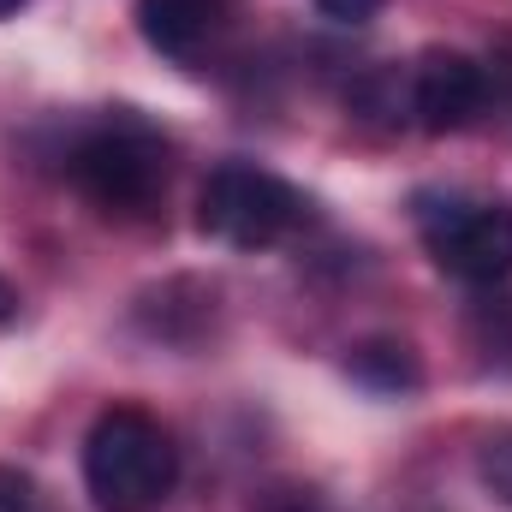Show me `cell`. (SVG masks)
Masks as SVG:
<instances>
[{
    "instance_id": "6da1fadb",
    "label": "cell",
    "mask_w": 512,
    "mask_h": 512,
    "mask_svg": "<svg viewBox=\"0 0 512 512\" xmlns=\"http://www.w3.org/2000/svg\"><path fill=\"white\" fill-rule=\"evenodd\" d=\"M179 483V447L173 435L137 411L114 405L84 435V489L96 512H155Z\"/></svg>"
},
{
    "instance_id": "7a4b0ae2",
    "label": "cell",
    "mask_w": 512,
    "mask_h": 512,
    "mask_svg": "<svg viewBox=\"0 0 512 512\" xmlns=\"http://www.w3.org/2000/svg\"><path fill=\"white\" fill-rule=\"evenodd\" d=\"M66 173L96 209L143 215V209H155V197L167 185V143L137 120H114V126H96L90 137L72 143Z\"/></svg>"
},
{
    "instance_id": "3957f363",
    "label": "cell",
    "mask_w": 512,
    "mask_h": 512,
    "mask_svg": "<svg viewBox=\"0 0 512 512\" xmlns=\"http://www.w3.org/2000/svg\"><path fill=\"white\" fill-rule=\"evenodd\" d=\"M304 221V197L245 161H227L203 179V197H197V227L233 251H268L280 245L292 227Z\"/></svg>"
},
{
    "instance_id": "277c9868",
    "label": "cell",
    "mask_w": 512,
    "mask_h": 512,
    "mask_svg": "<svg viewBox=\"0 0 512 512\" xmlns=\"http://www.w3.org/2000/svg\"><path fill=\"white\" fill-rule=\"evenodd\" d=\"M417 233L429 256L465 280V286H495L512 274V209L507 203H477V197H417Z\"/></svg>"
},
{
    "instance_id": "5b68a950",
    "label": "cell",
    "mask_w": 512,
    "mask_h": 512,
    "mask_svg": "<svg viewBox=\"0 0 512 512\" xmlns=\"http://www.w3.org/2000/svg\"><path fill=\"white\" fill-rule=\"evenodd\" d=\"M489 102V72L459 48H429L411 72V114L423 131H465Z\"/></svg>"
},
{
    "instance_id": "8992f818",
    "label": "cell",
    "mask_w": 512,
    "mask_h": 512,
    "mask_svg": "<svg viewBox=\"0 0 512 512\" xmlns=\"http://www.w3.org/2000/svg\"><path fill=\"white\" fill-rule=\"evenodd\" d=\"M227 18V0H137V30L155 54L191 60Z\"/></svg>"
},
{
    "instance_id": "52a82bcc",
    "label": "cell",
    "mask_w": 512,
    "mask_h": 512,
    "mask_svg": "<svg viewBox=\"0 0 512 512\" xmlns=\"http://www.w3.org/2000/svg\"><path fill=\"white\" fill-rule=\"evenodd\" d=\"M346 370H352V382H364L370 393H411V387L423 382L417 352L399 346V340H370V346H358V352L346 358Z\"/></svg>"
},
{
    "instance_id": "ba28073f",
    "label": "cell",
    "mask_w": 512,
    "mask_h": 512,
    "mask_svg": "<svg viewBox=\"0 0 512 512\" xmlns=\"http://www.w3.org/2000/svg\"><path fill=\"white\" fill-rule=\"evenodd\" d=\"M477 471H483V483H489L501 501H512V429H495V435L477 447Z\"/></svg>"
},
{
    "instance_id": "9c48e42d",
    "label": "cell",
    "mask_w": 512,
    "mask_h": 512,
    "mask_svg": "<svg viewBox=\"0 0 512 512\" xmlns=\"http://www.w3.org/2000/svg\"><path fill=\"white\" fill-rule=\"evenodd\" d=\"M0 512H42V495H36L30 471H18V465H0Z\"/></svg>"
},
{
    "instance_id": "30bf717a",
    "label": "cell",
    "mask_w": 512,
    "mask_h": 512,
    "mask_svg": "<svg viewBox=\"0 0 512 512\" xmlns=\"http://www.w3.org/2000/svg\"><path fill=\"white\" fill-rule=\"evenodd\" d=\"M322 6V18H334V24H370L376 12H382V0H316Z\"/></svg>"
},
{
    "instance_id": "8fae6325",
    "label": "cell",
    "mask_w": 512,
    "mask_h": 512,
    "mask_svg": "<svg viewBox=\"0 0 512 512\" xmlns=\"http://www.w3.org/2000/svg\"><path fill=\"white\" fill-rule=\"evenodd\" d=\"M18 316V292H12V280H0V328Z\"/></svg>"
},
{
    "instance_id": "7c38bea8",
    "label": "cell",
    "mask_w": 512,
    "mask_h": 512,
    "mask_svg": "<svg viewBox=\"0 0 512 512\" xmlns=\"http://www.w3.org/2000/svg\"><path fill=\"white\" fill-rule=\"evenodd\" d=\"M30 0H0V18H12V12H24Z\"/></svg>"
}]
</instances>
